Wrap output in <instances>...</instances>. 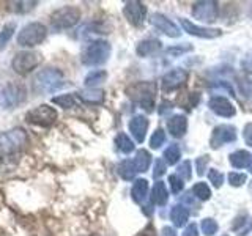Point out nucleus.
Segmentation results:
<instances>
[{
  "label": "nucleus",
  "instance_id": "3",
  "mask_svg": "<svg viewBox=\"0 0 252 236\" xmlns=\"http://www.w3.org/2000/svg\"><path fill=\"white\" fill-rule=\"evenodd\" d=\"M110 44L104 39H96L90 43L82 52V63L85 66H101L110 57Z\"/></svg>",
  "mask_w": 252,
  "mask_h": 236
},
{
  "label": "nucleus",
  "instance_id": "19",
  "mask_svg": "<svg viewBox=\"0 0 252 236\" xmlns=\"http://www.w3.org/2000/svg\"><path fill=\"white\" fill-rule=\"evenodd\" d=\"M228 162L235 169H248L252 164V154L246 149H238L228 156Z\"/></svg>",
  "mask_w": 252,
  "mask_h": 236
},
{
  "label": "nucleus",
  "instance_id": "1",
  "mask_svg": "<svg viewBox=\"0 0 252 236\" xmlns=\"http://www.w3.org/2000/svg\"><path fill=\"white\" fill-rule=\"evenodd\" d=\"M65 85V74L57 68H46L36 74L33 81V90L36 93H54Z\"/></svg>",
  "mask_w": 252,
  "mask_h": 236
},
{
  "label": "nucleus",
  "instance_id": "46",
  "mask_svg": "<svg viewBox=\"0 0 252 236\" xmlns=\"http://www.w3.org/2000/svg\"><path fill=\"white\" fill-rule=\"evenodd\" d=\"M181 236H199V227H197L195 224L188 225Z\"/></svg>",
  "mask_w": 252,
  "mask_h": 236
},
{
  "label": "nucleus",
  "instance_id": "37",
  "mask_svg": "<svg viewBox=\"0 0 252 236\" xmlns=\"http://www.w3.org/2000/svg\"><path fill=\"white\" fill-rule=\"evenodd\" d=\"M169 184H170V189L173 194H180L181 191L185 189V183H183V178H181L180 175H170L169 177Z\"/></svg>",
  "mask_w": 252,
  "mask_h": 236
},
{
  "label": "nucleus",
  "instance_id": "16",
  "mask_svg": "<svg viewBox=\"0 0 252 236\" xmlns=\"http://www.w3.org/2000/svg\"><path fill=\"white\" fill-rule=\"evenodd\" d=\"M152 24L153 26L159 30V31H162L164 35H167V36H170V38H178L180 36V29L173 24L167 16H164V14H161V13H155L153 16H152Z\"/></svg>",
  "mask_w": 252,
  "mask_h": 236
},
{
  "label": "nucleus",
  "instance_id": "22",
  "mask_svg": "<svg viewBox=\"0 0 252 236\" xmlns=\"http://www.w3.org/2000/svg\"><path fill=\"white\" fill-rule=\"evenodd\" d=\"M77 96L81 101L87 102V104H101L104 101V91L98 88H85L79 91Z\"/></svg>",
  "mask_w": 252,
  "mask_h": 236
},
{
  "label": "nucleus",
  "instance_id": "26",
  "mask_svg": "<svg viewBox=\"0 0 252 236\" xmlns=\"http://www.w3.org/2000/svg\"><path fill=\"white\" fill-rule=\"evenodd\" d=\"M134 165H136L137 172H147L150 169V164H152V154H150L147 149H139L134 157Z\"/></svg>",
  "mask_w": 252,
  "mask_h": 236
},
{
  "label": "nucleus",
  "instance_id": "49",
  "mask_svg": "<svg viewBox=\"0 0 252 236\" xmlns=\"http://www.w3.org/2000/svg\"><path fill=\"white\" fill-rule=\"evenodd\" d=\"M251 194H252V183H251Z\"/></svg>",
  "mask_w": 252,
  "mask_h": 236
},
{
  "label": "nucleus",
  "instance_id": "18",
  "mask_svg": "<svg viewBox=\"0 0 252 236\" xmlns=\"http://www.w3.org/2000/svg\"><path fill=\"white\" fill-rule=\"evenodd\" d=\"M167 131L172 137H183L188 131V118L185 115H172L167 120Z\"/></svg>",
  "mask_w": 252,
  "mask_h": 236
},
{
  "label": "nucleus",
  "instance_id": "39",
  "mask_svg": "<svg viewBox=\"0 0 252 236\" xmlns=\"http://www.w3.org/2000/svg\"><path fill=\"white\" fill-rule=\"evenodd\" d=\"M208 179H210V183L215 186L216 189H219L220 186L224 184V175L219 170H210L208 172Z\"/></svg>",
  "mask_w": 252,
  "mask_h": 236
},
{
  "label": "nucleus",
  "instance_id": "32",
  "mask_svg": "<svg viewBox=\"0 0 252 236\" xmlns=\"http://www.w3.org/2000/svg\"><path fill=\"white\" fill-rule=\"evenodd\" d=\"M14 30H16V22H8L2 27V30H0V49H3L8 44V41L13 38Z\"/></svg>",
  "mask_w": 252,
  "mask_h": 236
},
{
  "label": "nucleus",
  "instance_id": "21",
  "mask_svg": "<svg viewBox=\"0 0 252 236\" xmlns=\"http://www.w3.org/2000/svg\"><path fill=\"white\" fill-rule=\"evenodd\" d=\"M161 49V41L159 39H144L140 41L136 47V52L139 57H150V55L156 54Z\"/></svg>",
  "mask_w": 252,
  "mask_h": 236
},
{
  "label": "nucleus",
  "instance_id": "38",
  "mask_svg": "<svg viewBox=\"0 0 252 236\" xmlns=\"http://www.w3.org/2000/svg\"><path fill=\"white\" fill-rule=\"evenodd\" d=\"M248 181V177L244 173H238V172H232L228 173V183L233 187H240Z\"/></svg>",
  "mask_w": 252,
  "mask_h": 236
},
{
  "label": "nucleus",
  "instance_id": "2",
  "mask_svg": "<svg viewBox=\"0 0 252 236\" xmlns=\"http://www.w3.org/2000/svg\"><path fill=\"white\" fill-rule=\"evenodd\" d=\"M156 90L158 88L155 82H137L128 88V96L134 102H137V104L144 110H147V112H153Z\"/></svg>",
  "mask_w": 252,
  "mask_h": 236
},
{
  "label": "nucleus",
  "instance_id": "4",
  "mask_svg": "<svg viewBox=\"0 0 252 236\" xmlns=\"http://www.w3.org/2000/svg\"><path fill=\"white\" fill-rule=\"evenodd\" d=\"M27 134L22 128H14L0 134V154L8 156L21 151L27 145Z\"/></svg>",
  "mask_w": 252,
  "mask_h": 236
},
{
  "label": "nucleus",
  "instance_id": "8",
  "mask_svg": "<svg viewBox=\"0 0 252 236\" xmlns=\"http://www.w3.org/2000/svg\"><path fill=\"white\" fill-rule=\"evenodd\" d=\"M81 19V10L76 6H63L51 14V26L57 30L74 27Z\"/></svg>",
  "mask_w": 252,
  "mask_h": 236
},
{
  "label": "nucleus",
  "instance_id": "15",
  "mask_svg": "<svg viewBox=\"0 0 252 236\" xmlns=\"http://www.w3.org/2000/svg\"><path fill=\"white\" fill-rule=\"evenodd\" d=\"M208 107L211 109L213 114L224 118H230L236 114V107L232 104L230 99H227L224 96H213L208 102Z\"/></svg>",
  "mask_w": 252,
  "mask_h": 236
},
{
  "label": "nucleus",
  "instance_id": "31",
  "mask_svg": "<svg viewBox=\"0 0 252 236\" xmlns=\"http://www.w3.org/2000/svg\"><path fill=\"white\" fill-rule=\"evenodd\" d=\"M192 194L199 200H202V202H207V200L211 199V191H210L208 184L207 183H202V181H199V183H195L192 186Z\"/></svg>",
  "mask_w": 252,
  "mask_h": 236
},
{
  "label": "nucleus",
  "instance_id": "34",
  "mask_svg": "<svg viewBox=\"0 0 252 236\" xmlns=\"http://www.w3.org/2000/svg\"><path fill=\"white\" fill-rule=\"evenodd\" d=\"M200 227H202V232L205 233V236H213V235H216V232H218V222L215 219H211V217H207V219H203L202 220V224H200Z\"/></svg>",
  "mask_w": 252,
  "mask_h": 236
},
{
  "label": "nucleus",
  "instance_id": "27",
  "mask_svg": "<svg viewBox=\"0 0 252 236\" xmlns=\"http://www.w3.org/2000/svg\"><path fill=\"white\" fill-rule=\"evenodd\" d=\"M115 147H117V149L120 153H123V154H129V153H132L134 151V148H136V145H134V142L126 136L125 132H120L118 136L115 137Z\"/></svg>",
  "mask_w": 252,
  "mask_h": 236
},
{
  "label": "nucleus",
  "instance_id": "6",
  "mask_svg": "<svg viewBox=\"0 0 252 236\" xmlns=\"http://www.w3.org/2000/svg\"><path fill=\"white\" fill-rule=\"evenodd\" d=\"M27 99V90L21 84H8L0 90V107L14 109L24 104Z\"/></svg>",
  "mask_w": 252,
  "mask_h": 236
},
{
  "label": "nucleus",
  "instance_id": "13",
  "mask_svg": "<svg viewBox=\"0 0 252 236\" xmlns=\"http://www.w3.org/2000/svg\"><path fill=\"white\" fill-rule=\"evenodd\" d=\"M188 71L183 68H177V69H172L169 73H165L162 76V81H161V87L164 91H173V90H178L181 85H185V82L188 81Z\"/></svg>",
  "mask_w": 252,
  "mask_h": 236
},
{
  "label": "nucleus",
  "instance_id": "28",
  "mask_svg": "<svg viewBox=\"0 0 252 236\" xmlns=\"http://www.w3.org/2000/svg\"><path fill=\"white\" fill-rule=\"evenodd\" d=\"M117 170H118V175H120L125 181L132 179L134 177H136V173H137V169H136V165H134V161H129V159L122 161L120 164H118Z\"/></svg>",
  "mask_w": 252,
  "mask_h": 236
},
{
  "label": "nucleus",
  "instance_id": "25",
  "mask_svg": "<svg viewBox=\"0 0 252 236\" xmlns=\"http://www.w3.org/2000/svg\"><path fill=\"white\" fill-rule=\"evenodd\" d=\"M232 228H233V232L238 233V236L248 235L249 232H252V217L248 214H244L241 217H236Z\"/></svg>",
  "mask_w": 252,
  "mask_h": 236
},
{
  "label": "nucleus",
  "instance_id": "47",
  "mask_svg": "<svg viewBox=\"0 0 252 236\" xmlns=\"http://www.w3.org/2000/svg\"><path fill=\"white\" fill-rule=\"evenodd\" d=\"M159 236H177V232H175V228H172V227H164Z\"/></svg>",
  "mask_w": 252,
  "mask_h": 236
},
{
  "label": "nucleus",
  "instance_id": "17",
  "mask_svg": "<svg viewBox=\"0 0 252 236\" xmlns=\"http://www.w3.org/2000/svg\"><path fill=\"white\" fill-rule=\"evenodd\" d=\"M129 132L134 137V140L139 142V144H144V140L147 137V131H148V120L144 115H136L129 120Z\"/></svg>",
  "mask_w": 252,
  "mask_h": 236
},
{
  "label": "nucleus",
  "instance_id": "43",
  "mask_svg": "<svg viewBox=\"0 0 252 236\" xmlns=\"http://www.w3.org/2000/svg\"><path fill=\"white\" fill-rule=\"evenodd\" d=\"M165 173V162L161 159L155 161V169H153V178H159Z\"/></svg>",
  "mask_w": 252,
  "mask_h": 236
},
{
  "label": "nucleus",
  "instance_id": "7",
  "mask_svg": "<svg viewBox=\"0 0 252 236\" xmlns=\"http://www.w3.org/2000/svg\"><path fill=\"white\" fill-rule=\"evenodd\" d=\"M43 61V57L38 52L33 51H24V52H18L16 57L11 61V68L14 69L16 74L19 76H27L29 73H32L39 63Z\"/></svg>",
  "mask_w": 252,
  "mask_h": 236
},
{
  "label": "nucleus",
  "instance_id": "41",
  "mask_svg": "<svg viewBox=\"0 0 252 236\" xmlns=\"http://www.w3.org/2000/svg\"><path fill=\"white\" fill-rule=\"evenodd\" d=\"M210 162V156H200L195 159V169H197V175H203L205 173V169H207V165Z\"/></svg>",
  "mask_w": 252,
  "mask_h": 236
},
{
  "label": "nucleus",
  "instance_id": "14",
  "mask_svg": "<svg viewBox=\"0 0 252 236\" xmlns=\"http://www.w3.org/2000/svg\"><path fill=\"white\" fill-rule=\"evenodd\" d=\"M181 26H183L185 31H188L189 35L192 36H197V38H205V39H213V38H218L220 36V31L219 29H211V27H200L197 26V24H192L191 21H188L185 18L180 19Z\"/></svg>",
  "mask_w": 252,
  "mask_h": 236
},
{
  "label": "nucleus",
  "instance_id": "11",
  "mask_svg": "<svg viewBox=\"0 0 252 236\" xmlns=\"http://www.w3.org/2000/svg\"><path fill=\"white\" fill-rule=\"evenodd\" d=\"M236 140V128L233 124H219L211 132L210 137V147L213 149H218L224 147L225 144Z\"/></svg>",
  "mask_w": 252,
  "mask_h": 236
},
{
  "label": "nucleus",
  "instance_id": "48",
  "mask_svg": "<svg viewBox=\"0 0 252 236\" xmlns=\"http://www.w3.org/2000/svg\"><path fill=\"white\" fill-rule=\"evenodd\" d=\"M243 66L246 68V71H249V73L252 74V63H251V61H244V63H243Z\"/></svg>",
  "mask_w": 252,
  "mask_h": 236
},
{
  "label": "nucleus",
  "instance_id": "33",
  "mask_svg": "<svg viewBox=\"0 0 252 236\" xmlns=\"http://www.w3.org/2000/svg\"><path fill=\"white\" fill-rule=\"evenodd\" d=\"M52 102L63 109H71L76 106V98L71 93H66V94H60V96L52 98Z\"/></svg>",
  "mask_w": 252,
  "mask_h": 236
},
{
  "label": "nucleus",
  "instance_id": "30",
  "mask_svg": "<svg viewBox=\"0 0 252 236\" xmlns=\"http://www.w3.org/2000/svg\"><path fill=\"white\" fill-rule=\"evenodd\" d=\"M180 157H181V151H180V147L177 144H172V145H169L167 148H165V151H164V162L167 164V165L177 164L180 161Z\"/></svg>",
  "mask_w": 252,
  "mask_h": 236
},
{
  "label": "nucleus",
  "instance_id": "36",
  "mask_svg": "<svg viewBox=\"0 0 252 236\" xmlns=\"http://www.w3.org/2000/svg\"><path fill=\"white\" fill-rule=\"evenodd\" d=\"M164 142H165V132L162 129H156L152 134V139H150V147L153 149H158L161 148V145H164Z\"/></svg>",
  "mask_w": 252,
  "mask_h": 236
},
{
  "label": "nucleus",
  "instance_id": "23",
  "mask_svg": "<svg viewBox=\"0 0 252 236\" xmlns=\"http://www.w3.org/2000/svg\"><path fill=\"white\" fill-rule=\"evenodd\" d=\"M148 195V181L147 179H136V183L132 184L131 197L136 203H144Z\"/></svg>",
  "mask_w": 252,
  "mask_h": 236
},
{
  "label": "nucleus",
  "instance_id": "35",
  "mask_svg": "<svg viewBox=\"0 0 252 236\" xmlns=\"http://www.w3.org/2000/svg\"><path fill=\"white\" fill-rule=\"evenodd\" d=\"M36 5H38V2H13L11 3V11L24 14V13L32 11Z\"/></svg>",
  "mask_w": 252,
  "mask_h": 236
},
{
  "label": "nucleus",
  "instance_id": "5",
  "mask_svg": "<svg viewBox=\"0 0 252 236\" xmlns=\"http://www.w3.org/2000/svg\"><path fill=\"white\" fill-rule=\"evenodd\" d=\"M47 35V29L41 22H30L18 35V43L24 47H35L41 44Z\"/></svg>",
  "mask_w": 252,
  "mask_h": 236
},
{
  "label": "nucleus",
  "instance_id": "40",
  "mask_svg": "<svg viewBox=\"0 0 252 236\" xmlns=\"http://www.w3.org/2000/svg\"><path fill=\"white\" fill-rule=\"evenodd\" d=\"M177 175H180L183 179L189 181L192 178V169H191V162L189 161H185V162H181L180 164V167H178V173Z\"/></svg>",
  "mask_w": 252,
  "mask_h": 236
},
{
  "label": "nucleus",
  "instance_id": "9",
  "mask_svg": "<svg viewBox=\"0 0 252 236\" xmlns=\"http://www.w3.org/2000/svg\"><path fill=\"white\" fill-rule=\"evenodd\" d=\"M26 120L32 124L49 128V126H52L55 123V120H57V110L51 107L49 104H41V106L29 110L26 115Z\"/></svg>",
  "mask_w": 252,
  "mask_h": 236
},
{
  "label": "nucleus",
  "instance_id": "12",
  "mask_svg": "<svg viewBox=\"0 0 252 236\" xmlns=\"http://www.w3.org/2000/svg\"><path fill=\"white\" fill-rule=\"evenodd\" d=\"M123 14L131 26L140 27V26H144L145 18H147V6L142 2H137V0L126 2L123 8Z\"/></svg>",
  "mask_w": 252,
  "mask_h": 236
},
{
  "label": "nucleus",
  "instance_id": "42",
  "mask_svg": "<svg viewBox=\"0 0 252 236\" xmlns=\"http://www.w3.org/2000/svg\"><path fill=\"white\" fill-rule=\"evenodd\" d=\"M189 51H192V46H189V44H186V46H173V47H169V49H167V54L178 57V55L186 54V52H189Z\"/></svg>",
  "mask_w": 252,
  "mask_h": 236
},
{
  "label": "nucleus",
  "instance_id": "20",
  "mask_svg": "<svg viewBox=\"0 0 252 236\" xmlns=\"http://www.w3.org/2000/svg\"><path fill=\"white\" fill-rule=\"evenodd\" d=\"M150 200H152L153 205H158V206H164L169 200V192L167 187L162 183V181H156L153 189H152V195H150Z\"/></svg>",
  "mask_w": 252,
  "mask_h": 236
},
{
  "label": "nucleus",
  "instance_id": "24",
  "mask_svg": "<svg viewBox=\"0 0 252 236\" xmlns=\"http://www.w3.org/2000/svg\"><path fill=\"white\" fill-rule=\"evenodd\" d=\"M189 219V209L185 206V205H175L170 211V220L173 222L175 227H183L186 225Z\"/></svg>",
  "mask_w": 252,
  "mask_h": 236
},
{
  "label": "nucleus",
  "instance_id": "29",
  "mask_svg": "<svg viewBox=\"0 0 252 236\" xmlns=\"http://www.w3.org/2000/svg\"><path fill=\"white\" fill-rule=\"evenodd\" d=\"M107 79V73L102 69H96V71H92V73H89L85 76V85L90 87V88H93V87H96L99 84H102Z\"/></svg>",
  "mask_w": 252,
  "mask_h": 236
},
{
  "label": "nucleus",
  "instance_id": "45",
  "mask_svg": "<svg viewBox=\"0 0 252 236\" xmlns=\"http://www.w3.org/2000/svg\"><path fill=\"white\" fill-rule=\"evenodd\" d=\"M243 139L246 142V145L252 147V123H248L243 129Z\"/></svg>",
  "mask_w": 252,
  "mask_h": 236
},
{
  "label": "nucleus",
  "instance_id": "10",
  "mask_svg": "<svg viewBox=\"0 0 252 236\" xmlns=\"http://www.w3.org/2000/svg\"><path fill=\"white\" fill-rule=\"evenodd\" d=\"M191 11L195 19L211 24L218 19L219 5H218V2H213V0H200V2H195L192 5Z\"/></svg>",
  "mask_w": 252,
  "mask_h": 236
},
{
  "label": "nucleus",
  "instance_id": "44",
  "mask_svg": "<svg viewBox=\"0 0 252 236\" xmlns=\"http://www.w3.org/2000/svg\"><path fill=\"white\" fill-rule=\"evenodd\" d=\"M240 87H241V93L244 94V98H246V99H252V82L241 81L240 82Z\"/></svg>",
  "mask_w": 252,
  "mask_h": 236
},
{
  "label": "nucleus",
  "instance_id": "50",
  "mask_svg": "<svg viewBox=\"0 0 252 236\" xmlns=\"http://www.w3.org/2000/svg\"><path fill=\"white\" fill-rule=\"evenodd\" d=\"M90 236H98V235H90Z\"/></svg>",
  "mask_w": 252,
  "mask_h": 236
}]
</instances>
